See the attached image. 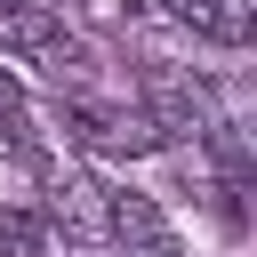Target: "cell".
Returning a JSON list of instances; mask_svg holds the SVG:
<instances>
[{
	"instance_id": "1",
	"label": "cell",
	"mask_w": 257,
	"mask_h": 257,
	"mask_svg": "<svg viewBox=\"0 0 257 257\" xmlns=\"http://www.w3.org/2000/svg\"><path fill=\"white\" fill-rule=\"evenodd\" d=\"M145 112H153V128H161V145H209L217 128H225V104H217V88L209 80H193V72H169V64H153L145 72Z\"/></svg>"
},
{
	"instance_id": "2",
	"label": "cell",
	"mask_w": 257,
	"mask_h": 257,
	"mask_svg": "<svg viewBox=\"0 0 257 257\" xmlns=\"http://www.w3.org/2000/svg\"><path fill=\"white\" fill-rule=\"evenodd\" d=\"M64 137L104 153V161H137V153H161V128L145 104H96V96H64Z\"/></svg>"
},
{
	"instance_id": "3",
	"label": "cell",
	"mask_w": 257,
	"mask_h": 257,
	"mask_svg": "<svg viewBox=\"0 0 257 257\" xmlns=\"http://www.w3.org/2000/svg\"><path fill=\"white\" fill-rule=\"evenodd\" d=\"M40 193H48V225H64L72 241H104V185L96 177L40 161Z\"/></svg>"
},
{
	"instance_id": "4",
	"label": "cell",
	"mask_w": 257,
	"mask_h": 257,
	"mask_svg": "<svg viewBox=\"0 0 257 257\" xmlns=\"http://www.w3.org/2000/svg\"><path fill=\"white\" fill-rule=\"evenodd\" d=\"M0 40H8L16 56H32L40 72H56V80H64L72 64H80V40H72V32L56 24V16H40L32 0H24V8H0Z\"/></svg>"
},
{
	"instance_id": "5",
	"label": "cell",
	"mask_w": 257,
	"mask_h": 257,
	"mask_svg": "<svg viewBox=\"0 0 257 257\" xmlns=\"http://www.w3.org/2000/svg\"><path fill=\"white\" fill-rule=\"evenodd\" d=\"M104 233L128 249V241H161L169 225H161V209H153L145 193H104Z\"/></svg>"
},
{
	"instance_id": "6",
	"label": "cell",
	"mask_w": 257,
	"mask_h": 257,
	"mask_svg": "<svg viewBox=\"0 0 257 257\" xmlns=\"http://www.w3.org/2000/svg\"><path fill=\"white\" fill-rule=\"evenodd\" d=\"M40 249H48V217L0 209V257H40Z\"/></svg>"
},
{
	"instance_id": "7",
	"label": "cell",
	"mask_w": 257,
	"mask_h": 257,
	"mask_svg": "<svg viewBox=\"0 0 257 257\" xmlns=\"http://www.w3.org/2000/svg\"><path fill=\"white\" fill-rule=\"evenodd\" d=\"M0 153H8V161H32V112H24V88L0 96Z\"/></svg>"
},
{
	"instance_id": "8",
	"label": "cell",
	"mask_w": 257,
	"mask_h": 257,
	"mask_svg": "<svg viewBox=\"0 0 257 257\" xmlns=\"http://www.w3.org/2000/svg\"><path fill=\"white\" fill-rule=\"evenodd\" d=\"M128 257H177V241L161 233V241H128Z\"/></svg>"
},
{
	"instance_id": "9",
	"label": "cell",
	"mask_w": 257,
	"mask_h": 257,
	"mask_svg": "<svg viewBox=\"0 0 257 257\" xmlns=\"http://www.w3.org/2000/svg\"><path fill=\"white\" fill-rule=\"evenodd\" d=\"M0 8H24V0H0Z\"/></svg>"
}]
</instances>
